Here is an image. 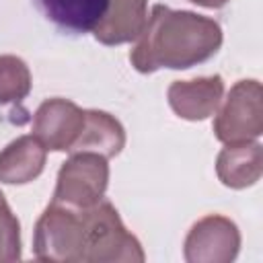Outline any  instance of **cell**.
I'll list each match as a JSON object with an SVG mask.
<instances>
[{"instance_id":"obj_1","label":"cell","mask_w":263,"mask_h":263,"mask_svg":"<svg viewBox=\"0 0 263 263\" xmlns=\"http://www.w3.org/2000/svg\"><path fill=\"white\" fill-rule=\"evenodd\" d=\"M220 43L222 31L212 18L156 4L129 58L140 72L189 68L212 58Z\"/></svg>"},{"instance_id":"obj_2","label":"cell","mask_w":263,"mask_h":263,"mask_svg":"<svg viewBox=\"0 0 263 263\" xmlns=\"http://www.w3.org/2000/svg\"><path fill=\"white\" fill-rule=\"evenodd\" d=\"M107 177L109 168L105 156L97 152L72 156L58 175L53 201L70 208H90L101 201L107 187Z\"/></svg>"},{"instance_id":"obj_3","label":"cell","mask_w":263,"mask_h":263,"mask_svg":"<svg viewBox=\"0 0 263 263\" xmlns=\"http://www.w3.org/2000/svg\"><path fill=\"white\" fill-rule=\"evenodd\" d=\"M261 88L255 80H240L216 119V136L226 144H242L261 134Z\"/></svg>"},{"instance_id":"obj_4","label":"cell","mask_w":263,"mask_h":263,"mask_svg":"<svg viewBox=\"0 0 263 263\" xmlns=\"http://www.w3.org/2000/svg\"><path fill=\"white\" fill-rule=\"evenodd\" d=\"M84 127V111L64 99L45 101L35 115V138L49 150H70Z\"/></svg>"},{"instance_id":"obj_5","label":"cell","mask_w":263,"mask_h":263,"mask_svg":"<svg viewBox=\"0 0 263 263\" xmlns=\"http://www.w3.org/2000/svg\"><path fill=\"white\" fill-rule=\"evenodd\" d=\"M146 21V0H109L107 12L92 33L101 43L117 45L138 39Z\"/></svg>"},{"instance_id":"obj_6","label":"cell","mask_w":263,"mask_h":263,"mask_svg":"<svg viewBox=\"0 0 263 263\" xmlns=\"http://www.w3.org/2000/svg\"><path fill=\"white\" fill-rule=\"evenodd\" d=\"M43 16L68 33L95 31L107 12L109 0H33Z\"/></svg>"},{"instance_id":"obj_7","label":"cell","mask_w":263,"mask_h":263,"mask_svg":"<svg viewBox=\"0 0 263 263\" xmlns=\"http://www.w3.org/2000/svg\"><path fill=\"white\" fill-rule=\"evenodd\" d=\"M222 90L224 86L220 76L187 80V82L179 80L168 88V103L179 113V117L203 119L216 109Z\"/></svg>"},{"instance_id":"obj_8","label":"cell","mask_w":263,"mask_h":263,"mask_svg":"<svg viewBox=\"0 0 263 263\" xmlns=\"http://www.w3.org/2000/svg\"><path fill=\"white\" fill-rule=\"evenodd\" d=\"M43 162L45 146L33 136L18 138L0 154V179L4 183H29L41 173Z\"/></svg>"},{"instance_id":"obj_9","label":"cell","mask_w":263,"mask_h":263,"mask_svg":"<svg viewBox=\"0 0 263 263\" xmlns=\"http://www.w3.org/2000/svg\"><path fill=\"white\" fill-rule=\"evenodd\" d=\"M123 142V129L111 115L101 111H84V127L72 152L84 150L97 152L101 156H113L121 150Z\"/></svg>"},{"instance_id":"obj_10","label":"cell","mask_w":263,"mask_h":263,"mask_svg":"<svg viewBox=\"0 0 263 263\" xmlns=\"http://www.w3.org/2000/svg\"><path fill=\"white\" fill-rule=\"evenodd\" d=\"M261 150L259 144H228L218 158V175L228 187H247L259 179Z\"/></svg>"},{"instance_id":"obj_11","label":"cell","mask_w":263,"mask_h":263,"mask_svg":"<svg viewBox=\"0 0 263 263\" xmlns=\"http://www.w3.org/2000/svg\"><path fill=\"white\" fill-rule=\"evenodd\" d=\"M29 92V70L12 55L0 58V103L21 101Z\"/></svg>"},{"instance_id":"obj_12","label":"cell","mask_w":263,"mask_h":263,"mask_svg":"<svg viewBox=\"0 0 263 263\" xmlns=\"http://www.w3.org/2000/svg\"><path fill=\"white\" fill-rule=\"evenodd\" d=\"M18 222L0 193V259H18Z\"/></svg>"},{"instance_id":"obj_13","label":"cell","mask_w":263,"mask_h":263,"mask_svg":"<svg viewBox=\"0 0 263 263\" xmlns=\"http://www.w3.org/2000/svg\"><path fill=\"white\" fill-rule=\"evenodd\" d=\"M191 2L201 4V6H208V8H220V6H224L228 0H191Z\"/></svg>"}]
</instances>
